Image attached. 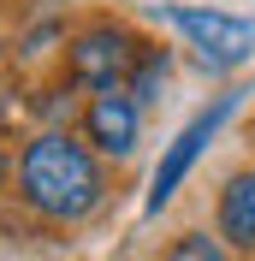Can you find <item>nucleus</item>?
I'll list each match as a JSON object with an SVG mask.
<instances>
[{"instance_id":"f03ea898","label":"nucleus","mask_w":255,"mask_h":261,"mask_svg":"<svg viewBox=\"0 0 255 261\" xmlns=\"http://www.w3.org/2000/svg\"><path fill=\"white\" fill-rule=\"evenodd\" d=\"M160 24H172L208 71H238L255 54V18L220 12V6H160Z\"/></svg>"},{"instance_id":"39448f33","label":"nucleus","mask_w":255,"mask_h":261,"mask_svg":"<svg viewBox=\"0 0 255 261\" xmlns=\"http://www.w3.org/2000/svg\"><path fill=\"white\" fill-rule=\"evenodd\" d=\"M137 125H143V107L125 95V89H95L89 107H83V137L95 154H113V161H125L131 148H137Z\"/></svg>"},{"instance_id":"423d86ee","label":"nucleus","mask_w":255,"mask_h":261,"mask_svg":"<svg viewBox=\"0 0 255 261\" xmlns=\"http://www.w3.org/2000/svg\"><path fill=\"white\" fill-rule=\"evenodd\" d=\"M214 226H220V244L255 249V166H243V172H232V178L220 184Z\"/></svg>"},{"instance_id":"1a4fd4ad","label":"nucleus","mask_w":255,"mask_h":261,"mask_svg":"<svg viewBox=\"0 0 255 261\" xmlns=\"http://www.w3.org/2000/svg\"><path fill=\"white\" fill-rule=\"evenodd\" d=\"M0 178H6V148H0Z\"/></svg>"},{"instance_id":"0eeeda50","label":"nucleus","mask_w":255,"mask_h":261,"mask_svg":"<svg viewBox=\"0 0 255 261\" xmlns=\"http://www.w3.org/2000/svg\"><path fill=\"white\" fill-rule=\"evenodd\" d=\"M160 83H166V48L143 42V54H137V65H131V77H125V95L143 107V101L160 95Z\"/></svg>"},{"instance_id":"6e6552de","label":"nucleus","mask_w":255,"mask_h":261,"mask_svg":"<svg viewBox=\"0 0 255 261\" xmlns=\"http://www.w3.org/2000/svg\"><path fill=\"white\" fill-rule=\"evenodd\" d=\"M166 261H225V244L208 238V231H184V238H172Z\"/></svg>"},{"instance_id":"f257e3e1","label":"nucleus","mask_w":255,"mask_h":261,"mask_svg":"<svg viewBox=\"0 0 255 261\" xmlns=\"http://www.w3.org/2000/svg\"><path fill=\"white\" fill-rule=\"evenodd\" d=\"M18 190L42 220L71 226V220H89L101 208L107 184H101V161L89 143L65 137V130H42L18 154Z\"/></svg>"},{"instance_id":"7ed1b4c3","label":"nucleus","mask_w":255,"mask_h":261,"mask_svg":"<svg viewBox=\"0 0 255 261\" xmlns=\"http://www.w3.org/2000/svg\"><path fill=\"white\" fill-rule=\"evenodd\" d=\"M238 101H243V89H225V95H214L202 107V113L190 119V125L178 130L172 143H166V154H160V166H155V184H148V202H143V214H160L166 208V202H172L178 196V184L190 178V166L202 161V148L214 143V137H220V125L232 113H238Z\"/></svg>"},{"instance_id":"20e7f679","label":"nucleus","mask_w":255,"mask_h":261,"mask_svg":"<svg viewBox=\"0 0 255 261\" xmlns=\"http://www.w3.org/2000/svg\"><path fill=\"white\" fill-rule=\"evenodd\" d=\"M137 54H143V42H137L125 24L101 18V24H89V30L71 36V77L89 83V89H125Z\"/></svg>"}]
</instances>
